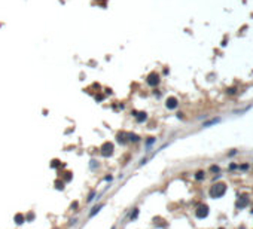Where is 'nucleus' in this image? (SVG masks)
Masks as SVG:
<instances>
[{
    "mask_svg": "<svg viewBox=\"0 0 253 229\" xmlns=\"http://www.w3.org/2000/svg\"><path fill=\"white\" fill-rule=\"evenodd\" d=\"M225 190H226V186L223 183H216V184H213L212 188H210V197L212 198H219V197H222V195L225 193Z\"/></svg>",
    "mask_w": 253,
    "mask_h": 229,
    "instance_id": "f257e3e1",
    "label": "nucleus"
},
{
    "mask_svg": "<svg viewBox=\"0 0 253 229\" xmlns=\"http://www.w3.org/2000/svg\"><path fill=\"white\" fill-rule=\"evenodd\" d=\"M100 150H101V155L107 158V156H110L112 153H113V144H112V143H109V141H106L103 146H101Z\"/></svg>",
    "mask_w": 253,
    "mask_h": 229,
    "instance_id": "f03ea898",
    "label": "nucleus"
},
{
    "mask_svg": "<svg viewBox=\"0 0 253 229\" xmlns=\"http://www.w3.org/2000/svg\"><path fill=\"white\" fill-rule=\"evenodd\" d=\"M195 214H197V217H200V219L207 217V214H208V207L206 205V204L198 205V207H197V211H195Z\"/></svg>",
    "mask_w": 253,
    "mask_h": 229,
    "instance_id": "7ed1b4c3",
    "label": "nucleus"
},
{
    "mask_svg": "<svg viewBox=\"0 0 253 229\" xmlns=\"http://www.w3.org/2000/svg\"><path fill=\"white\" fill-rule=\"evenodd\" d=\"M147 83H149L150 86L158 85V83H159V76H158L157 73H150L149 76H147Z\"/></svg>",
    "mask_w": 253,
    "mask_h": 229,
    "instance_id": "20e7f679",
    "label": "nucleus"
},
{
    "mask_svg": "<svg viewBox=\"0 0 253 229\" xmlns=\"http://www.w3.org/2000/svg\"><path fill=\"white\" fill-rule=\"evenodd\" d=\"M167 107H168V109H176V107H177V100H176L174 97H170V98L167 100Z\"/></svg>",
    "mask_w": 253,
    "mask_h": 229,
    "instance_id": "39448f33",
    "label": "nucleus"
},
{
    "mask_svg": "<svg viewBox=\"0 0 253 229\" xmlns=\"http://www.w3.org/2000/svg\"><path fill=\"white\" fill-rule=\"evenodd\" d=\"M24 222H25V216H24V214H21V213L15 214V223H17V225H23Z\"/></svg>",
    "mask_w": 253,
    "mask_h": 229,
    "instance_id": "423d86ee",
    "label": "nucleus"
},
{
    "mask_svg": "<svg viewBox=\"0 0 253 229\" xmlns=\"http://www.w3.org/2000/svg\"><path fill=\"white\" fill-rule=\"evenodd\" d=\"M118 141L122 143V144L128 141V138H127V133H119V134H118Z\"/></svg>",
    "mask_w": 253,
    "mask_h": 229,
    "instance_id": "0eeeda50",
    "label": "nucleus"
},
{
    "mask_svg": "<svg viewBox=\"0 0 253 229\" xmlns=\"http://www.w3.org/2000/svg\"><path fill=\"white\" fill-rule=\"evenodd\" d=\"M127 137H128L130 141H138V140H140V137H138L137 134H131V133H127Z\"/></svg>",
    "mask_w": 253,
    "mask_h": 229,
    "instance_id": "6e6552de",
    "label": "nucleus"
},
{
    "mask_svg": "<svg viewBox=\"0 0 253 229\" xmlns=\"http://www.w3.org/2000/svg\"><path fill=\"white\" fill-rule=\"evenodd\" d=\"M55 188L58 189V190H63V189H64V182H63V180H57V182H55Z\"/></svg>",
    "mask_w": 253,
    "mask_h": 229,
    "instance_id": "1a4fd4ad",
    "label": "nucleus"
},
{
    "mask_svg": "<svg viewBox=\"0 0 253 229\" xmlns=\"http://www.w3.org/2000/svg\"><path fill=\"white\" fill-rule=\"evenodd\" d=\"M72 173H69V171H66V173H63V179H64V182H70L72 180Z\"/></svg>",
    "mask_w": 253,
    "mask_h": 229,
    "instance_id": "9d476101",
    "label": "nucleus"
},
{
    "mask_svg": "<svg viewBox=\"0 0 253 229\" xmlns=\"http://www.w3.org/2000/svg\"><path fill=\"white\" fill-rule=\"evenodd\" d=\"M101 207H103V205H97V207H94V208H92V211H91V213H89V217H92V216L95 214V213H98Z\"/></svg>",
    "mask_w": 253,
    "mask_h": 229,
    "instance_id": "9b49d317",
    "label": "nucleus"
},
{
    "mask_svg": "<svg viewBox=\"0 0 253 229\" xmlns=\"http://www.w3.org/2000/svg\"><path fill=\"white\" fill-rule=\"evenodd\" d=\"M137 121L138 122H143V121H146V113H138V116H137Z\"/></svg>",
    "mask_w": 253,
    "mask_h": 229,
    "instance_id": "f8f14e48",
    "label": "nucleus"
},
{
    "mask_svg": "<svg viewBox=\"0 0 253 229\" xmlns=\"http://www.w3.org/2000/svg\"><path fill=\"white\" fill-rule=\"evenodd\" d=\"M246 204H247V199H246V198H241V199L237 202V207H243V205H246Z\"/></svg>",
    "mask_w": 253,
    "mask_h": 229,
    "instance_id": "ddd939ff",
    "label": "nucleus"
},
{
    "mask_svg": "<svg viewBox=\"0 0 253 229\" xmlns=\"http://www.w3.org/2000/svg\"><path fill=\"white\" fill-rule=\"evenodd\" d=\"M51 167H52V168L60 167V161H58V159H54V161H52V164H51Z\"/></svg>",
    "mask_w": 253,
    "mask_h": 229,
    "instance_id": "4468645a",
    "label": "nucleus"
},
{
    "mask_svg": "<svg viewBox=\"0 0 253 229\" xmlns=\"http://www.w3.org/2000/svg\"><path fill=\"white\" fill-rule=\"evenodd\" d=\"M137 216H138V210H137V208H134V211L131 213V220H134Z\"/></svg>",
    "mask_w": 253,
    "mask_h": 229,
    "instance_id": "2eb2a0df",
    "label": "nucleus"
},
{
    "mask_svg": "<svg viewBox=\"0 0 253 229\" xmlns=\"http://www.w3.org/2000/svg\"><path fill=\"white\" fill-rule=\"evenodd\" d=\"M195 177H197L198 180H201L202 177H204V173H202V171H200V173H197V176H195Z\"/></svg>",
    "mask_w": 253,
    "mask_h": 229,
    "instance_id": "dca6fc26",
    "label": "nucleus"
},
{
    "mask_svg": "<svg viewBox=\"0 0 253 229\" xmlns=\"http://www.w3.org/2000/svg\"><path fill=\"white\" fill-rule=\"evenodd\" d=\"M94 197H95V192L92 190V192L89 193V197H88V201H92V199H94Z\"/></svg>",
    "mask_w": 253,
    "mask_h": 229,
    "instance_id": "f3484780",
    "label": "nucleus"
},
{
    "mask_svg": "<svg viewBox=\"0 0 253 229\" xmlns=\"http://www.w3.org/2000/svg\"><path fill=\"white\" fill-rule=\"evenodd\" d=\"M33 217H34V214H33V213H30V214L25 217V220H33Z\"/></svg>",
    "mask_w": 253,
    "mask_h": 229,
    "instance_id": "a211bd4d",
    "label": "nucleus"
},
{
    "mask_svg": "<svg viewBox=\"0 0 253 229\" xmlns=\"http://www.w3.org/2000/svg\"><path fill=\"white\" fill-rule=\"evenodd\" d=\"M73 208H78V202H73V204H72V210H73Z\"/></svg>",
    "mask_w": 253,
    "mask_h": 229,
    "instance_id": "6ab92c4d",
    "label": "nucleus"
},
{
    "mask_svg": "<svg viewBox=\"0 0 253 229\" xmlns=\"http://www.w3.org/2000/svg\"><path fill=\"white\" fill-rule=\"evenodd\" d=\"M212 171H216V173H217V171H219V168H217V167H212Z\"/></svg>",
    "mask_w": 253,
    "mask_h": 229,
    "instance_id": "aec40b11",
    "label": "nucleus"
}]
</instances>
